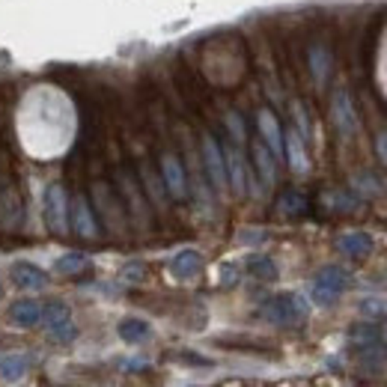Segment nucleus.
I'll return each instance as SVG.
<instances>
[{"mask_svg": "<svg viewBox=\"0 0 387 387\" xmlns=\"http://www.w3.org/2000/svg\"><path fill=\"white\" fill-rule=\"evenodd\" d=\"M262 316H265L268 322H275V325L292 328V325L307 322L310 304H307V298L298 295V292H280V295L268 298L265 304H262Z\"/></svg>", "mask_w": 387, "mask_h": 387, "instance_id": "obj_1", "label": "nucleus"}, {"mask_svg": "<svg viewBox=\"0 0 387 387\" xmlns=\"http://www.w3.org/2000/svg\"><path fill=\"white\" fill-rule=\"evenodd\" d=\"M349 271L342 265H325L316 277H313V301L322 307H331L337 304V298L349 289Z\"/></svg>", "mask_w": 387, "mask_h": 387, "instance_id": "obj_2", "label": "nucleus"}, {"mask_svg": "<svg viewBox=\"0 0 387 387\" xmlns=\"http://www.w3.org/2000/svg\"><path fill=\"white\" fill-rule=\"evenodd\" d=\"M45 224L57 236H63L69 229V197L63 185L57 182L45 188Z\"/></svg>", "mask_w": 387, "mask_h": 387, "instance_id": "obj_3", "label": "nucleus"}, {"mask_svg": "<svg viewBox=\"0 0 387 387\" xmlns=\"http://www.w3.org/2000/svg\"><path fill=\"white\" fill-rule=\"evenodd\" d=\"M203 164H206V173L209 182L214 185L218 194L229 191V179H226V164H224V149L218 146V140L212 134H203Z\"/></svg>", "mask_w": 387, "mask_h": 387, "instance_id": "obj_4", "label": "nucleus"}, {"mask_svg": "<svg viewBox=\"0 0 387 387\" xmlns=\"http://www.w3.org/2000/svg\"><path fill=\"white\" fill-rule=\"evenodd\" d=\"M161 179H164V188L170 191L173 200H185L188 197V176H185V167L176 158L173 152H164L161 155Z\"/></svg>", "mask_w": 387, "mask_h": 387, "instance_id": "obj_5", "label": "nucleus"}, {"mask_svg": "<svg viewBox=\"0 0 387 387\" xmlns=\"http://www.w3.org/2000/svg\"><path fill=\"white\" fill-rule=\"evenodd\" d=\"M331 117H334V125L342 137H352L357 132V113H354V102L346 90H337L331 96Z\"/></svg>", "mask_w": 387, "mask_h": 387, "instance_id": "obj_6", "label": "nucleus"}, {"mask_svg": "<svg viewBox=\"0 0 387 387\" xmlns=\"http://www.w3.org/2000/svg\"><path fill=\"white\" fill-rule=\"evenodd\" d=\"M69 226L75 229V236H81V238H96L98 236L96 214H93L90 203L83 197H75L69 203Z\"/></svg>", "mask_w": 387, "mask_h": 387, "instance_id": "obj_7", "label": "nucleus"}, {"mask_svg": "<svg viewBox=\"0 0 387 387\" xmlns=\"http://www.w3.org/2000/svg\"><path fill=\"white\" fill-rule=\"evenodd\" d=\"M224 164H226V179H229V188H233L238 197L248 194V164L238 152V143L233 146H224Z\"/></svg>", "mask_w": 387, "mask_h": 387, "instance_id": "obj_8", "label": "nucleus"}, {"mask_svg": "<svg viewBox=\"0 0 387 387\" xmlns=\"http://www.w3.org/2000/svg\"><path fill=\"white\" fill-rule=\"evenodd\" d=\"M256 128H260V140L275 152V158H283V132H280L277 117L268 108H262L256 113Z\"/></svg>", "mask_w": 387, "mask_h": 387, "instance_id": "obj_9", "label": "nucleus"}, {"mask_svg": "<svg viewBox=\"0 0 387 387\" xmlns=\"http://www.w3.org/2000/svg\"><path fill=\"white\" fill-rule=\"evenodd\" d=\"M6 316H9L12 325H18V328H36V325H42V319H45V304H39V301H33V298H21L9 307Z\"/></svg>", "mask_w": 387, "mask_h": 387, "instance_id": "obj_10", "label": "nucleus"}, {"mask_svg": "<svg viewBox=\"0 0 387 387\" xmlns=\"http://www.w3.org/2000/svg\"><path fill=\"white\" fill-rule=\"evenodd\" d=\"M9 275H12V283L27 292H36V289H45L48 286V275L33 262H16L9 268Z\"/></svg>", "mask_w": 387, "mask_h": 387, "instance_id": "obj_11", "label": "nucleus"}, {"mask_svg": "<svg viewBox=\"0 0 387 387\" xmlns=\"http://www.w3.org/2000/svg\"><path fill=\"white\" fill-rule=\"evenodd\" d=\"M283 152H286V161L295 173H307L310 170V158H307V149H304V137H301L295 128L283 134Z\"/></svg>", "mask_w": 387, "mask_h": 387, "instance_id": "obj_12", "label": "nucleus"}, {"mask_svg": "<svg viewBox=\"0 0 387 387\" xmlns=\"http://www.w3.org/2000/svg\"><path fill=\"white\" fill-rule=\"evenodd\" d=\"M200 268H203V256H200V250H194V248L179 250L173 260H170V275H173L176 280H191V277H197Z\"/></svg>", "mask_w": 387, "mask_h": 387, "instance_id": "obj_13", "label": "nucleus"}, {"mask_svg": "<svg viewBox=\"0 0 387 387\" xmlns=\"http://www.w3.org/2000/svg\"><path fill=\"white\" fill-rule=\"evenodd\" d=\"M250 152H253V164H256V173H260V179L265 185H275V179H277V158H275V152H271L260 137L250 143Z\"/></svg>", "mask_w": 387, "mask_h": 387, "instance_id": "obj_14", "label": "nucleus"}, {"mask_svg": "<svg viewBox=\"0 0 387 387\" xmlns=\"http://www.w3.org/2000/svg\"><path fill=\"white\" fill-rule=\"evenodd\" d=\"M117 334L122 342H128V346H140V342H146L152 337V325L146 319H137V316H128L120 322Z\"/></svg>", "mask_w": 387, "mask_h": 387, "instance_id": "obj_15", "label": "nucleus"}, {"mask_svg": "<svg viewBox=\"0 0 387 387\" xmlns=\"http://www.w3.org/2000/svg\"><path fill=\"white\" fill-rule=\"evenodd\" d=\"M30 369V357L24 352H6L0 354V379L4 381H21Z\"/></svg>", "mask_w": 387, "mask_h": 387, "instance_id": "obj_16", "label": "nucleus"}, {"mask_svg": "<svg viewBox=\"0 0 387 387\" xmlns=\"http://www.w3.org/2000/svg\"><path fill=\"white\" fill-rule=\"evenodd\" d=\"M337 248L346 253V256H354V260H364L372 250V238L366 233H346L337 238Z\"/></svg>", "mask_w": 387, "mask_h": 387, "instance_id": "obj_17", "label": "nucleus"}, {"mask_svg": "<svg viewBox=\"0 0 387 387\" xmlns=\"http://www.w3.org/2000/svg\"><path fill=\"white\" fill-rule=\"evenodd\" d=\"M248 271H250L256 280H277V265H275V260H271V256H265V253L248 256Z\"/></svg>", "mask_w": 387, "mask_h": 387, "instance_id": "obj_18", "label": "nucleus"}, {"mask_svg": "<svg viewBox=\"0 0 387 387\" xmlns=\"http://www.w3.org/2000/svg\"><path fill=\"white\" fill-rule=\"evenodd\" d=\"M87 265H90L87 253H78V250H71V253H63L60 260L54 262V268L60 271V275H78V271H83Z\"/></svg>", "mask_w": 387, "mask_h": 387, "instance_id": "obj_19", "label": "nucleus"}, {"mask_svg": "<svg viewBox=\"0 0 387 387\" xmlns=\"http://www.w3.org/2000/svg\"><path fill=\"white\" fill-rule=\"evenodd\" d=\"M328 57H331V54H328L322 45L310 48V69H313V78H316V81H325V75H328V66H331Z\"/></svg>", "mask_w": 387, "mask_h": 387, "instance_id": "obj_20", "label": "nucleus"}, {"mask_svg": "<svg viewBox=\"0 0 387 387\" xmlns=\"http://www.w3.org/2000/svg\"><path fill=\"white\" fill-rule=\"evenodd\" d=\"M71 319V310H69V304H63V301H48L45 304V322L48 328H54V325H60V322H69Z\"/></svg>", "mask_w": 387, "mask_h": 387, "instance_id": "obj_21", "label": "nucleus"}, {"mask_svg": "<svg viewBox=\"0 0 387 387\" xmlns=\"http://www.w3.org/2000/svg\"><path fill=\"white\" fill-rule=\"evenodd\" d=\"M277 212L283 214H301V212H307V200L295 194V191H286L280 200H277Z\"/></svg>", "mask_w": 387, "mask_h": 387, "instance_id": "obj_22", "label": "nucleus"}, {"mask_svg": "<svg viewBox=\"0 0 387 387\" xmlns=\"http://www.w3.org/2000/svg\"><path fill=\"white\" fill-rule=\"evenodd\" d=\"M352 185L361 194H366V197H379V194H384V185L372 176V173H357L354 179H352Z\"/></svg>", "mask_w": 387, "mask_h": 387, "instance_id": "obj_23", "label": "nucleus"}, {"mask_svg": "<svg viewBox=\"0 0 387 387\" xmlns=\"http://www.w3.org/2000/svg\"><path fill=\"white\" fill-rule=\"evenodd\" d=\"M48 334H51L54 342H60V346H69V342L78 340V328H75V322L69 319V322H60V325L48 328Z\"/></svg>", "mask_w": 387, "mask_h": 387, "instance_id": "obj_24", "label": "nucleus"}, {"mask_svg": "<svg viewBox=\"0 0 387 387\" xmlns=\"http://www.w3.org/2000/svg\"><path fill=\"white\" fill-rule=\"evenodd\" d=\"M361 313H364V316H369V319H384L387 316V304H384V301L381 298H364L361 301Z\"/></svg>", "mask_w": 387, "mask_h": 387, "instance_id": "obj_25", "label": "nucleus"}, {"mask_svg": "<svg viewBox=\"0 0 387 387\" xmlns=\"http://www.w3.org/2000/svg\"><path fill=\"white\" fill-rule=\"evenodd\" d=\"M226 128H229V134H233L236 143H245V122H241L238 113H233V110L226 113Z\"/></svg>", "mask_w": 387, "mask_h": 387, "instance_id": "obj_26", "label": "nucleus"}, {"mask_svg": "<svg viewBox=\"0 0 387 387\" xmlns=\"http://www.w3.org/2000/svg\"><path fill=\"white\" fill-rule=\"evenodd\" d=\"M292 113H295V122H298L295 132H298L301 137H310V122H307V117H304V108L295 102V105H292Z\"/></svg>", "mask_w": 387, "mask_h": 387, "instance_id": "obj_27", "label": "nucleus"}, {"mask_svg": "<svg viewBox=\"0 0 387 387\" xmlns=\"http://www.w3.org/2000/svg\"><path fill=\"white\" fill-rule=\"evenodd\" d=\"M376 152H379V161L387 167V132L376 134Z\"/></svg>", "mask_w": 387, "mask_h": 387, "instance_id": "obj_28", "label": "nucleus"}, {"mask_svg": "<svg viewBox=\"0 0 387 387\" xmlns=\"http://www.w3.org/2000/svg\"><path fill=\"white\" fill-rule=\"evenodd\" d=\"M221 280H224V286H233V283L238 280V271H236L233 265H224V268H221Z\"/></svg>", "mask_w": 387, "mask_h": 387, "instance_id": "obj_29", "label": "nucleus"}, {"mask_svg": "<svg viewBox=\"0 0 387 387\" xmlns=\"http://www.w3.org/2000/svg\"><path fill=\"white\" fill-rule=\"evenodd\" d=\"M122 277H125V280H140V277H143V265H125Z\"/></svg>", "mask_w": 387, "mask_h": 387, "instance_id": "obj_30", "label": "nucleus"}, {"mask_svg": "<svg viewBox=\"0 0 387 387\" xmlns=\"http://www.w3.org/2000/svg\"><path fill=\"white\" fill-rule=\"evenodd\" d=\"M381 340H384V346H387V316H384V322H381Z\"/></svg>", "mask_w": 387, "mask_h": 387, "instance_id": "obj_31", "label": "nucleus"}, {"mask_svg": "<svg viewBox=\"0 0 387 387\" xmlns=\"http://www.w3.org/2000/svg\"><path fill=\"white\" fill-rule=\"evenodd\" d=\"M0 298H4V283H0Z\"/></svg>", "mask_w": 387, "mask_h": 387, "instance_id": "obj_32", "label": "nucleus"}]
</instances>
